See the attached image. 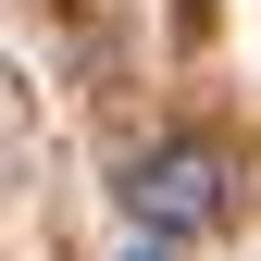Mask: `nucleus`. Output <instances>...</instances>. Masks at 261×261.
<instances>
[{
  "mask_svg": "<svg viewBox=\"0 0 261 261\" xmlns=\"http://www.w3.org/2000/svg\"><path fill=\"white\" fill-rule=\"evenodd\" d=\"M224 187H237V162H224V137H162L137 149V174H124V212H137V237H199V224H224Z\"/></svg>",
  "mask_w": 261,
  "mask_h": 261,
  "instance_id": "1",
  "label": "nucleus"
},
{
  "mask_svg": "<svg viewBox=\"0 0 261 261\" xmlns=\"http://www.w3.org/2000/svg\"><path fill=\"white\" fill-rule=\"evenodd\" d=\"M124 261H174V249H162V237H137V249H124Z\"/></svg>",
  "mask_w": 261,
  "mask_h": 261,
  "instance_id": "2",
  "label": "nucleus"
}]
</instances>
